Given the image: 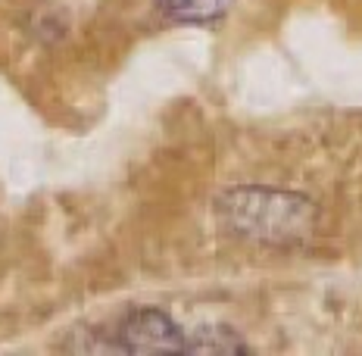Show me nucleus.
<instances>
[{
	"label": "nucleus",
	"instance_id": "obj_1",
	"mask_svg": "<svg viewBox=\"0 0 362 356\" xmlns=\"http://www.w3.org/2000/svg\"><path fill=\"white\" fill-rule=\"evenodd\" d=\"M225 234L262 247H297L319 231V207L306 194L266 185H238L216 197Z\"/></svg>",
	"mask_w": 362,
	"mask_h": 356
},
{
	"label": "nucleus",
	"instance_id": "obj_2",
	"mask_svg": "<svg viewBox=\"0 0 362 356\" xmlns=\"http://www.w3.org/2000/svg\"><path fill=\"white\" fill-rule=\"evenodd\" d=\"M116 347L125 353H172L185 350V335L169 313L153 306L134 309L119 322Z\"/></svg>",
	"mask_w": 362,
	"mask_h": 356
},
{
	"label": "nucleus",
	"instance_id": "obj_3",
	"mask_svg": "<svg viewBox=\"0 0 362 356\" xmlns=\"http://www.w3.org/2000/svg\"><path fill=\"white\" fill-rule=\"evenodd\" d=\"M185 350L191 353H244L250 347L244 344V338L228 325H203L191 338H185Z\"/></svg>",
	"mask_w": 362,
	"mask_h": 356
},
{
	"label": "nucleus",
	"instance_id": "obj_4",
	"mask_svg": "<svg viewBox=\"0 0 362 356\" xmlns=\"http://www.w3.org/2000/svg\"><path fill=\"white\" fill-rule=\"evenodd\" d=\"M160 6L178 22H209L225 10V0H160Z\"/></svg>",
	"mask_w": 362,
	"mask_h": 356
}]
</instances>
